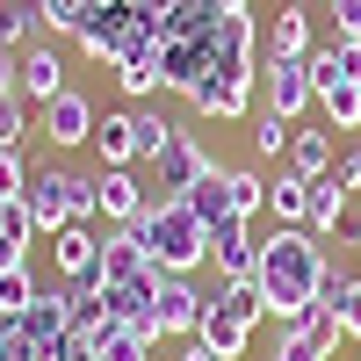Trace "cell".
<instances>
[{
	"mask_svg": "<svg viewBox=\"0 0 361 361\" xmlns=\"http://www.w3.org/2000/svg\"><path fill=\"white\" fill-rule=\"evenodd\" d=\"M267 289V311L282 325H304L318 304H325V282H333V260H325V238H311L304 224H275L260 238V275Z\"/></svg>",
	"mask_w": 361,
	"mask_h": 361,
	"instance_id": "1",
	"label": "cell"
},
{
	"mask_svg": "<svg viewBox=\"0 0 361 361\" xmlns=\"http://www.w3.org/2000/svg\"><path fill=\"white\" fill-rule=\"evenodd\" d=\"M137 238H145V253H152L159 275H195V267H209V224L180 195H152V209L137 217Z\"/></svg>",
	"mask_w": 361,
	"mask_h": 361,
	"instance_id": "2",
	"label": "cell"
},
{
	"mask_svg": "<svg viewBox=\"0 0 361 361\" xmlns=\"http://www.w3.org/2000/svg\"><path fill=\"white\" fill-rule=\"evenodd\" d=\"M145 29H152V22H145L130 0H109V8H94V15H87V29H80L73 44H80L87 58H102V66H116V58H123V51L145 37Z\"/></svg>",
	"mask_w": 361,
	"mask_h": 361,
	"instance_id": "3",
	"label": "cell"
},
{
	"mask_svg": "<svg viewBox=\"0 0 361 361\" xmlns=\"http://www.w3.org/2000/svg\"><path fill=\"white\" fill-rule=\"evenodd\" d=\"M202 311H209V296L195 289V275H159V296H152V325H159V340H195Z\"/></svg>",
	"mask_w": 361,
	"mask_h": 361,
	"instance_id": "4",
	"label": "cell"
},
{
	"mask_svg": "<svg viewBox=\"0 0 361 361\" xmlns=\"http://www.w3.org/2000/svg\"><path fill=\"white\" fill-rule=\"evenodd\" d=\"M217 166H224L217 152H202L188 130H173V145L152 159V195H188L195 180H202V173H217Z\"/></svg>",
	"mask_w": 361,
	"mask_h": 361,
	"instance_id": "5",
	"label": "cell"
},
{
	"mask_svg": "<svg viewBox=\"0 0 361 361\" xmlns=\"http://www.w3.org/2000/svg\"><path fill=\"white\" fill-rule=\"evenodd\" d=\"M260 87H267V109H275V116H289V123L318 102L311 58H260Z\"/></svg>",
	"mask_w": 361,
	"mask_h": 361,
	"instance_id": "6",
	"label": "cell"
},
{
	"mask_svg": "<svg viewBox=\"0 0 361 361\" xmlns=\"http://www.w3.org/2000/svg\"><path fill=\"white\" fill-rule=\"evenodd\" d=\"M209 260H217V282H253L260 275V238L246 217H217L209 224Z\"/></svg>",
	"mask_w": 361,
	"mask_h": 361,
	"instance_id": "7",
	"label": "cell"
},
{
	"mask_svg": "<svg viewBox=\"0 0 361 361\" xmlns=\"http://www.w3.org/2000/svg\"><path fill=\"white\" fill-rule=\"evenodd\" d=\"M209 58H217V51H209V29H202V37H166L159 44V87L188 102L195 87L209 80Z\"/></svg>",
	"mask_w": 361,
	"mask_h": 361,
	"instance_id": "8",
	"label": "cell"
},
{
	"mask_svg": "<svg viewBox=\"0 0 361 361\" xmlns=\"http://www.w3.org/2000/svg\"><path fill=\"white\" fill-rule=\"evenodd\" d=\"M22 202H29V217H37L44 238H51V231H66V224H73V173H66V166H29Z\"/></svg>",
	"mask_w": 361,
	"mask_h": 361,
	"instance_id": "9",
	"label": "cell"
},
{
	"mask_svg": "<svg viewBox=\"0 0 361 361\" xmlns=\"http://www.w3.org/2000/svg\"><path fill=\"white\" fill-rule=\"evenodd\" d=\"M94 123H102V109L87 102V94H58V102H44V145L51 152H80V145H94Z\"/></svg>",
	"mask_w": 361,
	"mask_h": 361,
	"instance_id": "10",
	"label": "cell"
},
{
	"mask_svg": "<svg viewBox=\"0 0 361 361\" xmlns=\"http://www.w3.org/2000/svg\"><path fill=\"white\" fill-rule=\"evenodd\" d=\"M94 195H102V224H137L145 209H152V188L137 180V166H102Z\"/></svg>",
	"mask_w": 361,
	"mask_h": 361,
	"instance_id": "11",
	"label": "cell"
},
{
	"mask_svg": "<svg viewBox=\"0 0 361 361\" xmlns=\"http://www.w3.org/2000/svg\"><path fill=\"white\" fill-rule=\"evenodd\" d=\"M340 347H347V333H340V318H333V311L318 304V311H311L304 325H289V333H282L275 361H333Z\"/></svg>",
	"mask_w": 361,
	"mask_h": 361,
	"instance_id": "12",
	"label": "cell"
},
{
	"mask_svg": "<svg viewBox=\"0 0 361 361\" xmlns=\"http://www.w3.org/2000/svg\"><path fill=\"white\" fill-rule=\"evenodd\" d=\"M44 246H51V267L66 282H94L102 275V231L94 224H66V231H51Z\"/></svg>",
	"mask_w": 361,
	"mask_h": 361,
	"instance_id": "13",
	"label": "cell"
},
{
	"mask_svg": "<svg viewBox=\"0 0 361 361\" xmlns=\"http://www.w3.org/2000/svg\"><path fill=\"white\" fill-rule=\"evenodd\" d=\"M152 354H159L152 311H145V318H116V325H102V333H94V361H152Z\"/></svg>",
	"mask_w": 361,
	"mask_h": 361,
	"instance_id": "14",
	"label": "cell"
},
{
	"mask_svg": "<svg viewBox=\"0 0 361 361\" xmlns=\"http://www.w3.org/2000/svg\"><path fill=\"white\" fill-rule=\"evenodd\" d=\"M116 87H123V102H145V94H166V87H159V37H152V29H145V37L123 51V58H116Z\"/></svg>",
	"mask_w": 361,
	"mask_h": 361,
	"instance_id": "15",
	"label": "cell"
},
{
	"mask_svg": "<svg viewBox=\"0 0 361 361\" xmlns=\"http://www.w3.org/2000/svg\"><path fill=\"white\" fill-rule=\"evenodd\" d=\"M15 58H22V102H37V109H44V102L66 94V58H58L44 37L29 44V51H15Z\"/></svg>",
	"mask_w": 361,
	"mask_h": 361,
	"instance_id": "16",
	"label": "cell"
},
{
	"mask_svg": "<svg viewBox=\"0 0 361 361\" xmlns=\"http://www.w3.org/2000/svg\"><path fill=\"white\" fill-rule=\"evenodd\" d=\"M253 94H260V80H202L188 94V109L217 116V123H238V116H253Z\"/></svg>",
	"mask_w": 361,
	"mask_h": 361,
	"instance_id": "17",
	"label": "cell"
},
{
	"mask_svg": "<svg viewBox=\"0 0 361 361\" xmlns=\"http://www.w3.org/2000/svg\"><path fill=\"white\" fill-rule=\"evenodd\" d=\"M145 267H152V253H145L137 224H109L102 231V282H137Z\"/></svg>",
	"mask_w": 361,
	"mask_h": 361,
	"instance_id": "18",
	"label": "cell"
},
{
	"mask_svg": "<svg viewBox=\"0 0 361 361\" xmlns=\"http://www.w3.org/2000/svg\"><path fill=\"white\" fill-rule=\"evenodd\" d=\"M195 340L217 354V361H246V347H253V325L246 318H231L224 304H209L202 311V325H195Z\"/></svg>",
	"mask_w": 361,
	"mask_h": 361,
	"instance_id": "19",
	"label": "cell"
},
{
	"mask_svg": "<svg viewBox=\"0 0 361 361\" xmlns=\"http://www.w3.org/2000/svg\"><path fill=\"white\" fill-rule=\"evenodd\" d=\"M311 80L318 87H361V37H333L311 51Z\"/></svg>",
	"mask_w": 361,
	"mask_h": 361,
	"instance_id": "20",
	"label": "cell"
},
{
	"mask_svg": "<svg viewBox=\"0 0 361 361\" xmlns=\"http://www.w3.org/2000/svg\"><path fill=\"white\" fill-rule=\"evenodd\" d=\"M94 152H102V166H137V116L130 109H102Z\"/></svg>",
	"mask_w": 361,
	"mask_h": 361,
	"instance_id": "21",
	"label": "cell"
},
{
	"mask_svg": "<svg viewBox=\"0 0 361 361\" xmlns=\"http://www.w3.org/2000/svg\"><path fill=\"white\" fill-rule=\"evenodd\" d=\"M311 8H275V22H267V58H311Z\"/></svg>",
	"mask_w": 361,
	"mask_h": 361,
	"instance_id": "22",
	"label": "cell"
},
{
	"mask_svg": "<svg viewBox=\"0 0 361 361\" xmlns=\"http://www.w3.org/2000/svg\"><path fill=\"white\" fill-rule=\"evenodd\" d=\"M333 166H340V145H333V130H296V137H289V173L325 180Z\"/></svg>",
	"mask_w": 361,
	"mask_h": 361,
	"instance_id": "23",
	"label": "cell"
},
{
	"mask_svg": "<svg viewBox=\"0 0 361 361\" xmlns=\"http://www.w3.org/2000/svg\"><path fill=\"white\" fill-rule=\"evenodd\" d=\"M340 217H347V180H340V173L311 180V217H304V231H311V238H333Z\"/></svg>",
	"mask_w": 361,
	"mask_h": 361,
	"instance_id": "24",
	"label": "cell"
},
{
	"mask_svg": "<svg viewBox=\"0 0 361 361\" xmlns=\"http://www.w3.org/2000/svg\"><path fill=\"white\" fill-rule=\"evenodd\" d=\"M224 202H231V217H260V209H267V180L253 173V166H224Z\"/></svg>",
	"mask_w": 361,
	"mask_h": 361,
	"instance_id": "25",
	"label": "cell"
},
{
	"mask_svg": "<svg viewBox=\"0 0 361 361\" xmlns=\"http://www.w3.org/2000/svg\"><path fill=\"white\" fill-rule=\"evenodd\" d=\"M325 311L340 318L347 340H361V275H340V267H333V282H325Z\"/></svg>",
	"mask_w": 361,
	"mask_h": 361,
	"instance_id": "26",
	"label": "cell"
},
{
	"mask_svg": "<svg viewBox=\"0 0 361 361\" xmlns=\"http://www.w3.org/2000/svg\"><path fill=\"white\" fill-rule=\"evenodd\" d=\"M267 209H275V224H304V217H311V180H304V173H275Z\"/></svg>",
	"mask_w": 361,
	"mask_h": 361,
	"instance_id": "27",
	"label": "cell"
},
{
	"mask_svg": "<svg viewBox=\"0 0 361 361\" xmlns=\"http://www.w3.org/2000/svg\"><path fill=\"white\" fill-rule=\"evenodd\" d=\"M209 304H224L231 318H246V325L275 318V311H267V289H260V282H217V296H209Z\"/></svg>",
	"mask_w": 361,
	"mask_h": 361,
	"instance_id": "28",
	"label": "cell"
},
{
	"mask_svg": "<svg viewBox=\"0 0 361 361\" xmlns=\"http://www.w3.org/2000/svg\"><path fill=\"white\" fill-rule=\"evenodd\" d=\"M37 0H0V44H8V51H29V44H37Z\"/></svg>",
	"mask_w": 361,
	"mask_h": 361,
	"instance_id": "29",
	"label": "cell"
},
{
	"mask_svg": "<svg viewBox=\"0 0 361 361\" xmlns=\"http://www.w3.org/2000/svg\"><path fill=\"white\" fill-rule=\"evenodd\" d=\"M87 15H94V0H37V22L51 29V37H80Z\"/></svg>",
	"mask_w": 361,
	"mask_h": 361,
	"instance_id": "30",
	"label": "cell"
},
{
	"mask_svg": "<svg viewBox=\"0 0 361 361\" xmlns=\"http://www.w3.org/2000/svg\"><path fill=\"white\" fill-rule=\"evenodd\" d=\"M325 130H361V87H318Z\"/></svg>",
	"mask_w": 361,
	"mask_h": 361,
	"instance_id": "31",
	"label": "cell"
},
{
	"mask_svg": "<svg viewBox=\"0 0 361 361\" xmlns=\"http://www.w3.org/2000/svg\"><path fill=\"white\" fill-rule=\"evenodd\" d=\"M180 202H188V209H195L202 224H217V217H231V202H224V166H217V173H202V180H195V188L180 195Z\"/></svg>",
	"mask_w": 361,
	"mask_h": 361,
	"instance_id": "32",
	"label": "cell"
},
{
	"mask_svg": "<svg viewBox=\"0 0 361 361\" xmlns=\"http://www.w3.org/2000/svg\"><path fill=\"white\" fill-rule=\"evenodd\" d=\"M37 296H44V282L29 275V260H22V267H8V275H0V311H8V318H22L29 304H37Z\"/></svg>",
	"mask_w": 361,
	"mask_h": 361,
	"instance_id": "33",
	"label": "cell"
},
{
	"mask_svg": "<svg viewBox=\"0 0 361 361\" xmlns=\"http://www.w3.org/2000/svg\"><path fill=\"white\" fill-rule=\"evenodd\" d=\"M289 137H296V123H289V116H275V109H260V116H253V152H260V159L289 152Z\"/></svg>",
	"mask_w": 361,
	"mask_h": 361,
	"instance_id": "34",
	"label": "cell"
},
{
	"mask_svg": "<svg viewBox=\"0 0 361 361\" xmlns=\"http://www.w3.org/2000/svg\"><path fill=\"white\" fill-rule=\"evenodd\" d=\"M130 116H137V159H159L166 145H173V130H180V123H166L159 109H130Z\"/></svg>",
	"mask_w": 361,
	"mask_h": 361,
	"instance_id": "35",
	"label": "cell"
},
{
	"mask_svg": "<svg viewBox=\"0 0 361 361\" xmlns=\"http://www.w3.org/2000/svg\"><path fill=\"white\" fill-rule=\"evenodd\" d=\"M29 137V116H22V94H0V152H22Z\"/></svg>",
	"mask_w": 361,
	"mask_h": 361,
	"instance_id": "36",
	"label": "cell"
},
{
	"mask_svg": "<svg viewBox=\"0 0 361 361\" xmlns=\"http://www.w3.org/2000/svg\"><path fill=\"white\" fill-rule=\"evenodd\" d=\"M0 238H15V246L44 238V231H37V217H29V202H0Z\"/></svg>",
	"mask_w": 361,
	"mask_h": 361,
	"instance_id": "37",
	"label": "cell"
},
{
	"mask_svg": "<svg viewBox=\"0 0 361 361\" xmlns=\"http://www.w3.org/2000/svg\"><path fill=\"white\" fill-rule=\"evenodd\" d=\"M22 188H29V159L0 152V202H22Z\"/></svg>",
	"mask_w": 361,
	"mask_h": 361,
	"instance_id": "38",
	"label": "cell"
},
{
	"mask_svg": "<svg viewBox=\"0 0 361 361\" xmlns=\"http://www.w3.org/2000/svg\"><path fill=\"white\" fill-rule=\"evenodd\" d=\"M333 37H361V0H333Z\"/></svg>",
	"mask_w": 361,
	"mask_h": 361,
	"instance_id": "39",
	"label": "cell"
},
{
	"mask_svg": "<svg viewBox=\"0 0 361 361\" xmlns=\"http://www.w3.org/2000/svg\"><path fill=\"white\" fill-rule=\"evenodd\" d=\"M340 180H347V188H361V145H347V152H340V166H333Z\"/></svg>",
	"mask_w": 361,
	"mask_h": 361,
	"instance_id": "40",
	"label": "cell"
},
{
	"mask_svg": "<svg viewBox=\"0 0 361 361\" xmlns=\"http://www.w3.org/2000/svg\"><path fill=\"white\" fill-rule=\"evenodd\" d=\"M29 260V246H15V238H0V275H8V267H22Z\"/></svg>",
	"mask_w": 361,
	"mask_h": 361,
	"instance_id": "41",
	"label": "cell"
},
{
	"mask_svg": "<svg viewBox=\"0 0 361 361\" xmlns=\"http://www.w3.org/2000/svg\"><path fill=\"white\" fill-rule=\"evenodd\" d=\"M173 361H217V354H209V347H202V340H188V347H180V354H173Z\"/></svg>",
	"mask_w": 361,
	"mask_h": 361,
	"instance_id": "42",
	"label": "cell"
},
{
	"mask_svg": "<svg viewBox=\"0 0 361 361\" xmlns=\"http://www.w3.org/2000/svg\"><path fill=\"white\" fill-rule=\"evenodd\" d=\"M253 0H209V15H246Z\"/></svg>",
	"mask_w": 361,
	"mask_h": 361,
	"instance_id": "43",
	"label": "cell"
},
{
	"mask_svg": "<svg viewBox=\"0 0 361 361\" xmlns=\"http://www.w3.org/2000/svg\"><path fill=\"white\" fill-rule=\"evenodd\" d=\"M354 246H361V217H354Z\"/></svg>",
	"mask_w": 361,
	"mask_h": 361,
	"instance_id": "44",
	"label": "cell"
}]
</instances>
